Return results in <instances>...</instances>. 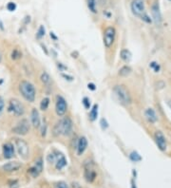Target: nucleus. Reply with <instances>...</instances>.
<instances>
[{"label": "nucleus", "mask_w": 171, "mask_h": 188, "mask_svg": "<svg viewBox=\"0 0 171 188\" xmlns=\"http://www.w3.org/2000/svg\"><path fill=\"white\" fill-rule=\"evenodd\" d=\"M144 116L145 118H147V120L149 122V123H156L157 122V115L155 113V111H154L152 108H147V110H145L144 112Z\"/></svg>", "instance_id": "nucleus-18"}, {"label": "nucleus", "mask_w": 171, "mask_h": 188, "mask_svg": "<svg viewBox=\"0 0 171 188\" xmlns=\"http://www.w3.org/2000/svg\"><path fill=\"white\" fill-rule=\"evenodd\" d=\"M42 170H43V162H42V159L39 158V159L35 161V164H34L32 167L29 168V173L31 174L33 178H36L39 176V174L42 172Z\"/></svg>", "instance_id": "nucleus-11"}, {"label": "nucleus", "mask_w": 171, "mask_h": 188, "mask_svg": "<svg viewBox=\"0 0 171 188\" xmlns=\"http://www.w3.org/2000/svg\"><path fill=\"white\" fill-rule=\"evenodd\" d=\"M19 91L26 101L32 103L35 100V88L29 81H21V83L19 84Z\"/></svg>", "instance_id": "nucleus-1"}, {"label": "nucleus", "mask_w": 171, "mask_h": 188, "mask_svg": "<svg viewBox=\"0 0 171 188\" xmlns=\"http://www.w3.org/2000/svg\"><path fill=\"white\" fill-rule=\"evenodd\" d=\"M1 60H2V54L0 53V62H1Z\"/></svg>", "instance_id": "nucleus-36"}, {"label": "nucleus", "mask_w": 171, "mask_h": 188, "mask_svg": "<svg viewBox=\"0 0 171 188\" xmlns=\"http://www.w3.org/2000/svg\"><path fill=\"white\" fill-rule=\"evenodd\" d=\"M4 106H5V103H4V100L0 97V115L2 114L3 110H4Z\"/></svg>", "instance_id": "nucleus-32"}, {"label": "nucleus", "mask_w": 171, "mask_h": 188, "mask_svg": "<svg viewBox=\"0 0 171 188\" xmlns=\"http://www.w3.org/2000/svg\"><path fill=\"white\" fill-rule=\"evenodd\" d=\"M88 7L89 11L93 14H96V0H88Z\"/></svg>", "instance_id": "nucleus-25"}, {"label": "nucleus", "mask_w": 171, "mask_h": 188, "mask_svg": "<svg viewBox=\"0 0 171 188\" xmlns=\"http://www.w3.org/2000/svg\"><path fill=\"white\" fill-rule=\"evenodd\" d=\"M88 88L89 89H91V90H95V89H96L95 85H94V84H91V83L88 85Z\"/></svg>", "instance_id": "nucleus-34"}, {"label": "nucleus", "mask_w": 171, "mask_h": 188, "mask_svg": "<svg viewBox=\"0 0 171 188\" xmlns=\"http://www.w3.org/2000/svg\"><path fill=\"white\" fill-rule=\"evenodd\" d=\"M129 158L132 161H135V162L142 161V157H141V155H139V153L136 151H132L129 154Z\"/></svg>", "instance_id": "nucleus-24"}, {"label": "nucleus", "mask_w": 171, "mask_h": 188, "mask_svg": "<svg viewBox=\"0 0 171 188\" xmlns=\"http://www.w3.org/2000/svg\"><path fill=\"white\" fill-rule=\"evenodd\" d=\"M55 160H56V156L54 155V154H50V155L48 156V161H50V162H53Z\"/></svg>", "instance_id": "nucleus-33"}, {"label": "nucleus", "mask_w": 171, "mask_h": 188, "mask_svg": "<svg viewBox=\"0 0 171 188\" xmlns=\"http://www.w3.org/2000/svg\"><path fill=\"white\" fill-rule=\"evenodd\" d=\"M40 79H41V82L44 84V85H49L51 83L50 76L48 73H47V72H43V73L41 74Z\"/></svg>", "instance_id": "nucleus-23"}, {"label": "nucleus", "mask_w": 171, "mask_h": 188, "mask_svg": "<svg viewBox=\"0 0 171 188\" xmlns=\"http://www.w3.org/2000/svg\"><path fill=\"white\" fill-rule=\"evenodd\" d=\"M68 105L66 100L62 96H57L56 98V104H55V110L58 116H64L67 112Z\"/></svg>", "instance_id": "nucleus-9"}, {"label": "nucleus", "mask_w": 171, "mask_h": 188, "mask_svg": "<svg viewBox=\"0 0 171 188\" xmlns=\"http://www.w3.org/2000/svg\"><path fill=\"white\" fill-rule=\"evenodd\" d=\"M8 109L10 112H11L15 116H22L25 113V108L23 104L17 99H11L9 102Z\"/></svg>", "instance_id": "nucleus-4"}, {"label": "nucleus", "mask_w": 171, "mask_h": 188, "mask_svg": "<svg viewBox=\"0 0 171 188\" xmlns=\"http://www.w3.org/2000/svg\"><path fill=\"white\" fill-rule=\"evenodd\" d=\"M130 73H131V68L128 66L123 67L120 68V70H119V75L122 76V77H126Z\"/></svg>", "instance_id": "nucleus-21"}, {"label": "nucleus", "mask_w": 171, "mask_h": 188, "mask_svg": "<svg viewBox=\"0 0 171 188\" xmlns=\"http://www.w3.org/2000/svg\"><path fill=\"white\" fill-rule=\"evenodd\" d=\"M114 92L116 94L118 100L122 103L123 105H129L131 103V98L129 92L124 85H116L114 88Z\"/></svg>", "instance_id": "nucleus-3"}, {"label": "nucleus", "mask_w": 171, "mask_h": 188, "mask_svg": "<svg viewBox=\"0 0 171 188\" xmlns=\"http://www.w3.org/2000/svg\"><path fill=\"white\" fill-rule=\"evenodd\" d=\"M45 33H46V31H45V27L44 26H40L39 29H38V32L36 33V37L38 38V39H41V38L43 36H45Z\"/></svg>", "instance_id": "nucleus-27"}, {"label": "nucleus", "mask_w": 171, "mask_h": 188, "mask_svg": "<svg viewBox=\"0 0 171 188\" xmlns=\"http://www.w3.org/2000/svg\"><path fill=\"white\" fill-rule=\"evenodd\" d=\"M3 155L5 159H11L14 156V147L10 143H7L3 145Z\"/></svg>", "instance_id": "nucleus-14"}, {"label": "nucleus", "mask_w": 171, "mask_h": 188, "mask_svg": "<svg viewBox=\"0 0 171 188\" xmlns=\"http://www.w3.org/2000/svg\"><path fill=\"white\" fill-rule=\"evenodd\" d=\"M31 120H32V123L34 127H40L41 125V118H40V114L39 111H38L36 108H32V113H31Z\"/></svg>", "instance_id": "nucleus-15"}, {"label": "nucleus", "mask_w": 171, "mask_h": 188, "mask_svg": "<svg viewBox=\"0 0 171 188\" xmlns=\"http://www.w3.org/2000/svg\"><path fill=\"white\" fill-rule=\"evenodd\" d=\"M98 117V105H94L91 108V112H89V118L92 122H94Z\"/></svg>", "instance_id": "nucleus-22"}, {"label": "nucleus", "mask_w": 171, "mask_h": 188, "mask_svg": "<svg viewBox=\"0 0 171 188\" xmlns=\"http://www.w3.org/2000/svg\"><path fill=\"white\" fill-rule=\"evenodd\" d=\"M29 131V123L28 120L23 119L17 123V125L12 128V132L17 135H26Z\"/></svg>", "instance_id": "nucleus-6"}, {"label": "nucleus", "mask_w": 171, "mask_h": 188, "mask_svg": "<svg viewBox=\"0 0 171 188\" xmlns=\"http://www.w3.org/2000/svg\"><path fill=\"white\" fill-rule=\"evenodd\" d=\"M155 142L159 147L160 150L162 151H165L166 149V140L165 137L164 136V134L162 133L161 131H156L155 133Z\"/></svg>", "instance_id": "nucleus-12"}, {"label": "nucleus", "mask_w": 171, "mask_h": 188, "mask_svg": "<svg viewBox=\"0 0 171 188\" xmlns=\"http://www.w3.org/2000/svg\"><path fill=\"white\" fill-rule=\"evenodd\" d=\"M82 103H83L84 106H85V108H87V109H88L89 108H91V101H89L88 98L85 97L84 99H83V101H82Z\"/></svg>", "instance_id": "nucleus-28"}, {"label": "nucleus", "mask_w": 171, "mask_h": 188, "mask_svg": "<svg viewBox=\"0 0 171 188\" xmlns=\"http://www.w3.org/2000/svg\"><path fill=\"white\" fill-rule=\"evenodd\" d=\"M100 123H101V127H102L103 130H105V129H106V128L108 127V122H106V120L104 119V118L101 120Z\"/></svg>", "instance_id": "nucleus-31"}, {"label": "nucleus", "mask_w": 171, "mask_h": 188, "mask_svg": "<svg viewBox=\"0 0 171 188\" xmlns=\"http://www.w3.org/2000/svg\"><path fill=\"white\" fill-rule=\"evenodd\" d=\"M88 147V140L86 137H80L78 143H77V154L80 156L86 151Z\"/></svg>", "instance_id": "nucleus-16"}, {"label": "nucleus", "mask_w": 171, "mask_h": 188, "mask_svg": "<svg viewBox=\"0 0 171 188\" xmlns=\"http://www.w3.org/2000/svg\"><path fill=\"white\" fill-rule=\"evenodd\" d=\"M7 9H8V11H14L15 9H16V4L14 3V2H10V3H8V5H7Z\"/></svg>", "instance_id": "nucleus-30"}, {"label": "nucleus", "mask_w": 171, "mask_h": 188, "mask_svg": "<svg viewBox=\"0 0 171 188\" xmlns=\"http://www.w3.org/2000/svg\"><path fill=\"white\" fill-rule=\"evenodd\" d=\"M67 165V160L66 158L63 155H60V157L57 158L56 160V164H55V167H56L57 170H61L63 169L65 166Z\"/></svg>", "instance_id": "nucleus-19"}, {"label": "nucleus", "mask_w": 171, "mask_h": 188, "mask_svg": "<svg viewBox=\"0 0 171 188\" xmlns=\"http://www.w3.org/2000/svg\"><path fill=\"white\" fill-rule=\"evenodd\" d=\"M54 188H68V184L64 182H59L57 183H55Z\"/></svg>", "instance_id": "nucleus-29"}, {"label": "nucleus", "mask_w": 171, "mask_h": 188, "mask_svg": "<svg viewBox=\"0 0 171 188\" xmlns=\"http://www.w3.org/2000/svg\"><path fill=\"white\" fill-rule=\"evenodd\" d=\"M115 34H116V32L114 28L108 27V29H106L104 32V44L106 48H110L112 46L115 40Z\"/></svg>", "instance_id": "nucleus-8"}, {"label": "nucleus", "mask_w": 171, "mask_h": 188, "mask_svg": "<svg viewBox=\"0 0 171 188\" xmlns=\"http://www.w3.org/2000/svg\"><path fill=\"white\" fill-rule=\"evenodd\" d=\"M96 178V172L93 168V164L91 161L85 164V179L88 182H92Z\"/></svg>", "instance_id": "nucleus-10"}, {"label": "nucleus", "mask_w": 171, "mask_h": 188, "mask_svg": "<svg viewBox=\"0 0 171 188\" xmlns=\"http://www.w3.org/2000/svg\"><path fill=\"white\" fill-rule=\"evenodd\" d=\"M49 105H50V99L49 98H44V99L41 101L40 108L42 110H47L49 108Z\"/></svg>", "instance_id": "nucleus-26"}, {"label": "nucleus", "mask_w": 171, "mask_h": 188, "mask_svg": "<svg viewBox=\"0 0 171 188\" xmlns=\"http://www.w3.org/2000/svg\"><path fill=\"white\" fill-rule=\"evenodd\" d=\"M131 188H137V187H136V184H135V182H134V181L131 182Z\"/></svg>", "instance_id": "nucleus-35"}, {"label": "nucleus", "mask_w": 171, "mask_h": 188, "mask_svg": "<svg viewBox=\"0 0 171 188\" xmlns=\"http://www.w3.org/2000/svg\"><path fill=\"white\" fill-rule=\"evenodd\" d=\"M151 14H152V17L154 22L156 23V25H160L162 22V14L160 11V8H159V4L158 3H154L153 6L151 8Z\"/></svg>", "instance_id": "nucleus-13"}, {"label": "nucleus", "mask_w": 171, "mask_h": 188, "mask_svg": "<svg viewBox=\"0 0 171 188\" xmlns=\"http://www.w3.org/2000/svg\"><path fill=\"white\" fill-rule=\"evenodd\" d=\"M121 58H122L123 61L128 63V62L131 61L132 54H131V52L128 50H123L121 51Z\"/></svg>", "instance_id": "nucleus-20"}, {"label": "nucleus", "mask_w": 171, "mask_h": 188, "mask_svg": "<svg viewBox=\"0 0 171 188\" xmlns=\"http://www.w3.org/2000/svg\"><path fill=\"white\" fill-rule=\"evenodd\" d=\"M21 167V164L18 161H9L7 164L3 165V170L6 172H14V171H17Z\"/></svg>", "instance_id": "nucleus-17"}, {"label": "nucleus", "mask_w": 171, "mask_h": 188, "mask_svg": "<svg viewBox=\"0 0 171 188\" xmlns=\"http://www.w3.org/2000/svg\"><path fill=\"white\" fill-rule=\"evenodd\" d=\"M15 146L20 157H22L24 160L28 159L29 157V145L22 139H15Z\"/></svg>", "instance_id": "nucleus-5"}, {"label": "nucleus", "mask_w": 171, "mask_h": 188, "mask_svg": "<svg viewBox=\"0 0 171 188\" xmlns=\"http://www.w3.org/2000/svg\"><path fill=\"white\" fill-rule=\"evenodd\" d=\"M72 131V121L70 118L66 117L59 121L53 128V134L55 136L64 135L68 136Z\"/></svg>", "instance_id": "nucleus-2"}, {"label": "nucleus", "mask_w": 171, "mask_h": 188, "mask_svg": "<svg viewBox=\"0 0 171 188\" xmlns=\"http://www.w3.org/2000/svg\"><path fill=\"white\" fill-rule=\"evenodd\" d=\"M131 11L136 16L142 17L144 14V0H133L131 3Z\"/></svg>", "instance_id": "nucleus-7"}]
</instances>
